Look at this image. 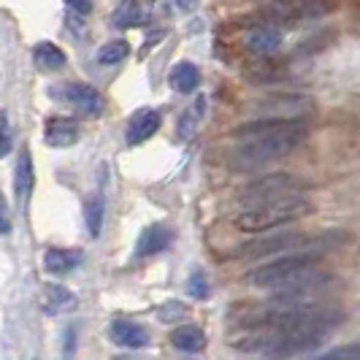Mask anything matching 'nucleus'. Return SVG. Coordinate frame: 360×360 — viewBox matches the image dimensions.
I'll use <instances>...</instances> for the list:
<instances>
[{
  "label": "nucleus",
  "instance_id": "f257e3e1",
  "mask_svg": "<svg viewBox=\"0 0 360 360\" xmlns=\"http://www.w3.org/2000/svg\"><path fill=\"white\" fill-rule=\"evenodd\" d=\"M309 139V122L301 120L292 127L274 133L266 139H255V141H238L233 152H231V165L233 171H257L263 165H269L274 160L288 158L290 152H295L298 146Z\"/></svg>",
  "mask_w": 360,
  "mask_h": 360
},
{
  "label": "nucleus",
  "instance_id": "f03ea898",
  "mask_svg": "<svg viewBox=\"0 0 360 360\" xmlns=\"http://www.w3.org/2000/svg\"><path fill=\"white\" fill-rule=\"evenodd\" d=\"M347 241L344 233H320V236H304L295 231H282V233H269L252 238L241 247L233 250V257L241 260H255V257H271V255H292V252H328L330 247H339Z\"/></svg>",
  "mask_w": 360,
  "mask_h": 360
},
{
  "label": "nucleus",
  "instance_id": "7ed1b4c3",
  "mask_svg": "<svg viewBox=\"0 0 360 360\" xmlns=\"http://www.w3.org/2000/svg\"><path fill=\"white\" fill-rule=\"evenodd\" d=\"M314 212V206L307 198H288L276 200V203H266V206H255V209H244L241 214H236L233 225L244 233H266V231H276L282 225L298 222Z\"/></svg>",
  "mask_w": 360,
  "mask_h": 360
},
{
  "label": "nucleus",
  "instance_id": "20e7f679",
  "mask_svg": "<svg viewBox=\"0 0 360 360\" xmlns=\"http://www.w3.org/2000/svg\"><path fill=\"white\" fill-rule=\"evenodd\" d=\"M336 8V0H271L269 6L257 8L247 25H269V27H292L314 19L328 17Z\"/></svg>",
  "mask_w": 360,
  "mask_h": 360
},
{
  "label": "nucleus",
  "instance_id": "39448f33",
  "mask_svg": "<svg viewBox=\"0 0 360 360\" xmlns=\"http://www.w3.org/2000/svg\"><path fill=\"white\" fill-rule=\"evenodd\" d=\"M320 252H292V255H282L276 260H269L263 266H257L247 274V285L252 288H282L292 279L304 276L309 271H314L320 266Z\"/></svg>",
  "mask_w": 360,
  "mask_h": 360
},
{
  "label": "nucleus",
  "instance_id": "423d86ee",
  "mask_svg": "<svg viewBox=\"0 0 360 360\" xmlns=\"http://www.w3.org/2000/svg\"><path fill=\"white\" fill-rule=\"evenodd\" d=\"M307 190L309 181L295 176V174H271V176H263L257 181H250L238 193V203L244 209H255V206H266V203H276V200L298 198Z\"/></svg>",
  "mask_w": 360,
  "mask_h": 360
},
{
  "label": "nucleus",
  "instance_id": "0eeeda50",
  "mask_svg": "<svg viewBox=\"0 0 360 360\" xmlns=\"http://www.w3.org/2000/svg\"><path fill=\"white\" fill-rule=\"evenodd\" d=\"M330 288H333V276L328 271L314 269L282 288L271 290V304L274 307H317L314 301L323 298Z\"/></svg>",
  "mask_w": 360,
  "mask_h": 360
},
{
  "label": "nucleus",
  "instance_id": "6e6552de",
  "mask_svg": "<svg viewBox=\"0 0 360 360\" xmlns=\"http://www.w3.org/2000/svg\"><path fill=\"white\" fill-rule=\"evenodd\" d=\"M54 95H60L65 103H71L84 117H98L103 111V98L90 84H65V87L54 90Z\"/></svg>",
  "mask_w": 360,
  "mask_h": 360
},
{
  "label": "nucleus",
  "instance_id": "1a4fd4ad",
  "mask_svg": "<svg viewBox=\"0 0 360 360\" xmlns=\"http://www.w3.org/2000/svg\"><path fill=\"white\" fill-rule=\"evenodd\" d=\"M257 108L266 111V117H290V120H307L311 111V101L301 98V95H274V98H263V103Z\"/></svg>",
  "mask_w": 360,
  "mask_h": 360
},
{
  "label": "nucleus",
  "instance_id": "9d476101",
  "mask_svg": "<svg viewBox=\"0 0 360 360\" xmlns=\"http://www.w3.org/2000/svg\"><path fill=\"white\" fill-rule=\"evenodd\" d=\"M244 46H247V52L257 54V57H274L282 49V30L269 27V25L250 27L247 36H244Z\"/></svg>",
  "mask_w": 360,
  "mask_h": 360
},
{
  "label": "nucleus",
  "instance_id": "9b49d317",
  "mask_svg": "<svg viewBox=\"0 0 360 360\" xmlns=\"http://www.w3.org/2000/svg\"><path fill=\"white\" fill-rule=\"evenodd\" d=\"M158 130H160V114H158L155 108H141V111H136V114L130 117L125 139L130 146L144 144V141H149Z\"/></svg>",
  "mask_w": 360,
  "mask_h": 360
},
{
  "label": "nucleus",
  "instance_id": "f8f14e48",
  "mask_svg": "<svg viewBox=\"0 0 360 360\" xmlns=\"http://www.w3.org/2000/svg\"><path fill=\"white\" fill-rule=\"evenodd\" d=\"M44 136H46V144L49 146L63 149V146L76 144L79 136H82V130H79V125L73 122L71 117H49L46 127H44Z\"/></svg>",
  "mask_w": 360,
  "mask_h": 360
},
{
  "label": "nucleus",
  "instance_id": "ddd939ff",
  "mask_svg": "<svg viewBox=\"0 0 360 360\" xmlns=\"http://www.w3.org/2000/svg\"><path fill=\"white\" fill-rule=\"evenodd\" d=\"M108 336H111V342L125 347V349H141L149 344V333L133 320H114L108 328Z\"/></svg>",
  "mask_w": 360,
  "mask_h": 360
},
{
  "label": "nucleus",
  "instance_id": "4468645a",
  "mask_svg": "<svg viewBox=\"0 0 360 360\" xmlns=\"http://www.w3.org/2000/svg\"><path fill=\"white\" fill-rule=\"evenodd\" d=\"M30 193H33V155L27 149H22L17 160V171H14V195H17L19 206L27 203Z\"/></svg>",
  "mask_w": 360,
  "mask_h": 360
},
{
  "label": "nucleus",
  "instance_id": "2eb2a0df",
  "mask_svg": "<svg viewBox=\"0 0 360 360\" xmlns=\"http://www.w3.org/2000/svg\"><path fill=\"white\" fill-rule=\"evenodd\" d=\"M288 68L282 63H276L274 57H257V63L247 65V82H255V84H263V82H282L285 79Z\"/></svg>",
  "mask_w": 360,
  "mask_h": 360
},
{
  "label": "nucleus",
  "instance_id": "dca6fc26",
  "mask_svg": "<svg viewBox=\"0 0 360 360\" xmlns=\"http://www.w3.org/2000/svg\"><path fill=\"white\" fill-rule=\"evenodd\" d=\"M82 263V252L79 250H46L44 255V269L46 274H54V276H65L71 269H76Z\"/></svg>",
  "mask_w": 360,
  "mask_h": 360
},
{
  "label": "nucleus",
  "instance_id": "f3484780",
  "mask_svg": "<svg viewBox=\"0 0 360 360\" xmlns=\"http://www.w3.org/2000/svg\"><path fill=\"white\" fill-rule=\"evenodd\" d=\"M168 244H171V231L165 225H152V228H146L144 233H141L136 252H139V257H149V255L162 252Z\"/></svg>",
  "mask_w": 360,
  "mask_h": 360
},
{
  "label": "nucleus",
  "instance_id": "a211bd4d",
  "mask_svg": "<svg viewBox=\"0 0 360 360\" xmlns=\"http://www.w3.org/2000/svg\"><path fill=\"white\" fill-rule=\"evenodd\" d=\"M168 79H171V87L176 92H181V95L198 90V84H200V73L193 63H176V65L171 68V76H168Z\"/></svg>",
  "mask_w": 360,
  "mask_h": 360
},
{
  "label": "nucleus",
  "instance_id": "6ab92c4d",
  "mask_svg": "<svg viewBox=\"0 0 360 360\" xmlns=\"http://www.w3.org/2000/svg\"><path fill=\"white\" fill-rule=\"evenodd\" d=\"M171 344L181 352H200L203 344H206V336H203V330L198 325H179L171 333Z\"/></svg>",
  "mask_w": 360,
  "mask_h": 360
},
{
  "label": "nucleus",
  "instance_id": "aec40b11",
  "mask_svg": "<svg viewBox=\"0 0 360 360\" xmlns=\"http://www.w3.org/2000/svg\"><path fill=\"white\" fill-rule=\"evenodd\" d=\"M33 60H36V65L41 71H60L63 65H65V52L57 46V44H49V41H44V44H38L36 49H33Z\"/></svg>",
  "mask_w": 360,
  "mask_h": 360
},
{
  "label": "nucleus",
  "instance_id": "412c9836",
  "mask_svg": "<svg viewBox=\"0 0 360 360\" xmlns=\"http://www.w3.org/2000/svg\"><path fill=\"white\" fill-rule=\"evenodd\" d=\"M203 111H206V98H195L193 106L179 117V125H176L179 139H193V136H195L200 120H203Z\"/></svg>",
  "mask_w": 360,
  "mask_h": 360
},
{
  "label": "nucleus",
  "instance_id": "4be33fe9",
  "mask_svg": "<svg viewBox=\"0 0 360 360\" xmlns=\"http://www.w3.org/2000/svg\"><path fill=\"white\" fill-rule=\"evenodd\" d=\"M130 52V46H127L122 38H117V41H108L103 44L101 49H98V63L101 65H117V63H122Z\"/></svg>",
  "mask_w": 360,
  "mask_h": 360
},
{
  "label": "nucleus",
  "instance_id": "5701e85b",
  "mask_svg": "<svg viewBox=\"0 0 360 360\" xmlns=\"http://www.w3.org/2000/svg\"><path fill=\"white\" fill-rule=\"evenodd\" d=\"M84 219H87V231H90L92 238L101 236V228H103V195L98 193L95 198L87 200V209H84Z\"/></svg>",
  "mask_w": 360,
  "mask_h": 360
},
{
  "label": "nucleus",
  "instance_id": "b1692460",
  "mask_svg": "<svg viewBox=\"0 0 360 360\" xmlns=\"http://www.w3.org/2000/svg\"><path fill=\"white\" fill-rule=\"evenodd\" d=\"M76 304L71 290L60 288V285H46V309L49 311H65Z\"/></svg>",
  "mask_w": 360,
  "mask_h": 360
},
{
  "label": "nucleus",
  "instance_id": "393cba45",
  "mask_svg": "<svg viewBox=\"0 0 360 360\" xmlns=\"http://www.w3.org/2000/svg\"><path fill=\"white\" fill-rule=\"evenodd\" d=\"M141 22H144V11H141V6L133 3V0L122 3L120 11L114 14V25H117V27H136V25H141Z\"/></svg>",
  "mask_w": 360,
  "mask_h": 360
},
{
  "label": "nucleus",
  "instance_id": "a878e982",
  "mask_svg": "<svg viewBox=\"0 0 360 360\" xmlns=\"http://www.w3.org/2000/svg\"><path fill=\"white\" fill-rule=\"evenodd\" d=\"M317 360H360V342L342 344V347H336V349H330V352L320 355Z\"/></svg>",
  "mask_w": 360,
  "mask_h": 360
},
{
  "label": "nucleus",
  "instance_id": "bb28decb",
  "mask_svg": "<svg viewBox=\"0 0 360 360\" xmlns=\"http://www.w3.org/2000/svg\"><path fill=\"white\" fill-rule=\"evenodd\" d=\"M333 41V30H323V33H317V36L307 38L304 44H301V54H314V52H323L325 46Z\"/></svg>",
  "mask_w": 360,
  "mask_h": 360
},
{
  "label": "nucleus",
  "instance_id": "cd10ccee",
  "mask_svg": "<svg viewBox=\"0 0 360 360\" xmlns=\"http://www.w3.org/2000/svg\"><path fill=\"white\" fill-rule=\"evenodd\" d=\"M14 146V133H11V122H8V114L0 111V158H6Z\"/></svg>",
  "mask_w": 360,
  "mask_h": 360
},
{
  "label": "nucleus",
  "instance_id": "c85d7f7f",
  "mask_svg": "<svg viewBox=\"0 0 360 360\" xmlns=\"http://www.w3.org/2000/svg\"><path fill=\"white\" fill-rule=\"evenodd\" d=\"M187 314V307L179 304V301H168V304H162L158 307V317H160L162 323H174V320H181Z\"/></svg>",
  "mask_w": 360,
  "mask_h": 360
},
{
  "label": "nucleus",
  "instance_id": "c756f323",
  "mask_svg": "<svg viewBox=\"0 0 360 360\" xmlns=\"http://www.w3.org/2000/svg\"><path fill=\"white\" fill-rule=\"evenodd\" d=\"M187 290H190V295H193V298H206V295H209V285H206L203 274H193Z\"/></svg>",
  "mask_w": 360,
  "mask_h": 360
},
{
  "label": "nucleus",
  "instance_id": "7c9ffc66",
  "mask_svg": "<svg viewBox=\"0 0 360 360\" xmlns=\"http://www.w3.org/2000/svg\"><path fill=\"white\" fill-rule=\"evenodd\" d=\"M68 6H71L76 14H82V17H87L92 11V0H65Z\"/></svg>",
  "mask_w": 360,
  "mask_h": 360
},
{
  "label": "nucleus",
  "instance_id": "2f4dec72",
  "mask_svg": "<svg viewBox=\"0 0 360 360\" xmlns=\"http://www.w3.org/2000/svg\"><path fill=\"white\" fill-rule=\"evenodd\" d=\"M8 231H11V222L6 219V200L0 195V236H6Z\"/></svg>",
  "mask_w": 360,
  "mask_h": 360
},
{
  "label": "nucleus",
  "instance_id": "473e14b6",
  "mask_svg": "<svg viewBox=\"0 0 360 360\" xmlns=\"http://www.w3.org/2000/svg\"><path fill=\"white\" fill-rule=\"evenodd\" d=\"M195 3H198V0H176V6L184 8V11H193V8H195Z\"/></svg>",
  "mask_w": 360,
  "mask_h": 360
},
{
  "label": "nucleus",
  "instance_id": "72a5a7b5",
  "mask_svg": "<svg viewBox=\"0 0 360 360\" xmlns=\"http://www.w3.org/2000/svg\"><path fill=\"white\" fill-rule=\"evenodd\" d=\"M114 360H130V358H114Z\"/></svg>",
  "mask_w": 360,
  "mask_h": 360
}]
</instances>
